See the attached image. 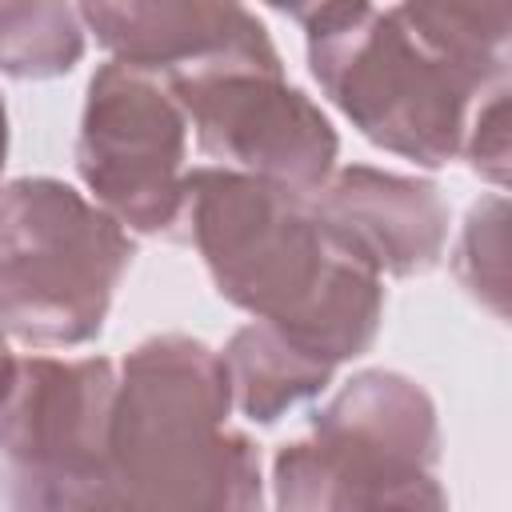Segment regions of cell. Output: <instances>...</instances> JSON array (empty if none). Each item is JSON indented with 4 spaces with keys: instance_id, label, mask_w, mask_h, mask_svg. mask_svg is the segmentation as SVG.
<instances>
[{
    "instance_id": "17",
    "label": "cell",
    "mask_w": 512,
    "mask_h": 512,
    "mask_svg": "<svg viewBox=\"0 0 512 512\" xmlns=\"http://www.w3.org/2000/svg\"><path fill=\"white\" fill-rule=\"evenodd\" d=\"M4 160H8V112L0 100V172H4Z\"/></svg>"
},
{
    "instance_id": "15",
    "label": "cell",
    "mask_w": 512,
    "mask_h": 512,
    "mask_svg": "<svg viewBox=\"0 0 512 512\" xmlns=\"http://www.w3.org/2000/svg\"><path fill=\"white\" fill-rule=\"evenodd\" d=\"M460 152L496 188L508 184V84H496L464 128Z\"/></svg>"
},
{
    "instance_id": "16",
    "label": "cell",
    "mask_w": 512,
    "mask_h": 512,
    "mask_svg": "<svg viewBox=\"0 0 512 512\" xmlns=\"http://www.w3.org/2000/svg\"><path fill=\"white\" fill-rule=\"evenodd\" d=\"M12 372H16V356L8 352V336L0 332V400H4V392L12 384Z\"/></svg>"
},
{
    "instance_id": "2",
    "label": "cell",
    "mask_w": 512,
    "mask_h": 512,
    "mask_svg": "<svg viewBox=\"0 0 512 512\" xmlns=\"http://www.w3.org/2000/svg\"><path fill=\"white\" fill-rule=\"evenodd\" d=\"M220 352L168 332L116 376L108 472L124 512H264L256 444L228 424Z\"/></svg>"
},
{
    "instance_id": "3",
    "label": "cell",
    "mask_w": 512,
    "mask_h": 512,
    "mask_svg": "<svg viewBox=\"0 0 512 512\" xmlns=\"http://www.w3.org/2000/svg\"><path fill=\"white\" fill-rule=\"evenodd\" d=\"M284 16L304 28L316 84L364 140L420 168L456 160L484 84L436 52L404 4H292Z\"/></svg>"
},
{
    "instance_id": "5",
    "label": "cell",
    "mask_w": 512,
    "mask_h": 512,
    "mask_svg": "<svg viewBox=\"0 0 512 512\" xmlns=\"http://www.w3.org/2000/svg\"><path fill=\"white\" fill-rule=\"evenodd\" d=\"M132 236L84 192L52 176L0 188V332L36 348L100 336Z\"/></svg>"
},
{
    "instance_id": "4",
    "label": "cell",
    "mask_w": 512,
    "mask_h": 512,
    "mask_svg": "<svg viewBox=\"0 0 512 512\" xmlns=\"http://www.w3.org/2000/svg\"><path fill=\"white\" fill-rule=\"evenodd\" d=\"M436 460L440 424L428 392L400 372L368 368L312 416L308 440L276 452V512H448Z\"/></svg>"
},
{
    "instance_id": "1",
    "label": "cell",
    "mask_w": 512,
    "mask_h": 512,
    "mask_svg": "<svg viewBox=\"0 0 512 512\" xmlns=\"http://www.w3.org/2000/svg\"><path fill=\"white\" fill-rule=\"evenodd\" d=\"M184 220L228 304L328 364L372 348L384 284L332 240L312 196L212 164L184 176Z\"/></svg>"
},
{
    "instance_id": "11",
    "label": "cell",
    "mask_w": 512,
    "mask_h": 512,
    "mask_svg": "<svg viewBox=\"0 0 512 512\" xmlns=\"http://www.w3.org/2000/svg\"><path fill=\"white\" fill-rule=\"evenodd\" d=\"M232 408H240L256 424H272L296 404L320 396L336 372V364L312 356L308 348L292 344L284 332L252 320L220 352Z\"/></svg>"
},
{
    "instance_id": "6",
    "label": "cell",
    "mask_w": 512,
    "mask_h": 512,
    "mask_svg": "<svg viewBox=\"0 0 512 512\" xmlns=\"http://www.w3.org/2000/svg\"><path fill=\"white\" fill-rule=\"evenodd\" d=\"M116 368L24 356L0 400L4 512H124L108 472Z\"/></svg>"
},
{
    "instance_id": "14",
    "label": "cell",
    "mask_w": 512,
    "mask_h": 512,
    "mask_svg": "<svg viewBox=\"0 0 512 512\" xmlns=\"http://www.w3.org/2000/svg\"><path fill=\"white\" fill-rule=\"evenodd\" d=\"M452 268L484 308L508 316V200L500 192L472 204Z\"/></svg>"
},
{
    "instance_id": "8",
    "label": "cell",
    "mask_w": 512,
    "mask_h": 512,
    "mask_svg": "<svg viewBox=\"0 0 512 512\" xmlns=\"http://www.w3.org/2000/svg\"><path fill=\"white\" fill-rule=\"evenodd\" d=\"M216 168L316 196L336 168V128L284 68H208L164 84Z\"/></svg>"
},
{
    "instance_id": "7",
    "label": "cell",
    "mask_w": 512,
    "mask_h": 512,
    "mask_svg": "<svg viewBox=\"0 0 512 512\" xmlns=\"http://www.w3.org/2000/svg\"><path fill=\"white\" fill-rule=\"evenodd\" d=\"M188 120L172 92L136 68L104 64L88 80L76 172L124 232H168L184 220Z\"/></svg>"
},
{
    "instance_id": "12",
    "label": "cell",
    "mask_w": 512,
    "mask_h": 512,
    "mask_svg": "<svg viewBox=\"0 0 512 512\" xmlns=\"http://www.w3.org/2000/svg\"><path fill=\"white\" fill-rule=\"evenodd\" d=\"M84 20L72 4H0V72L12 80H52L80 64Z\"/></svg>"
},
{
    "instance_id": "9",
    "label": "cell",
    "mask_w": 512,
    "mask_h": 512,
    "mask_svg": "<svg viewBox=\"0 0 512 512\" xmlns=\"http://www.w3.org/2000/svg\"><path fill=\"white\" fill-rule=\"evenodd\" d=\"M84 28L116 64L156 76L160 84L208 68H284L268 28L240 4L208 0H128L80 4Z\"/></svg>"
},
{
    "instance_id": "13",
    "label": "cell",
    "mask_w": 512,
    "mask_h": 512,
    "mask_svg": "<svg viewBox=\"0 0 512 512\" xmlns=\"http://www.w3.org/2000/svg\"><path fill=\"white\" fill-rule=\"evenodd\" d=\"M404 12L436 52H444L484 88L504 84V68H508L504 4H404Z\"/></svg>"
},
{
    "instance_id": "10",
    "label": "cell",
    "mask_w": 512,
    "mask_h": 512,
    "mask_svg": "<svg viewBox=\"0 0 512 512\" xmlns=\"http://www.w3.org/2000/svg\"><path fill=\"white\" fill-rule=\"evenodd\" d=\"M320 224L368 272H428L448 244V204L432 180L348 164L312 196Z\"/></svg>"
}]
</instances>
